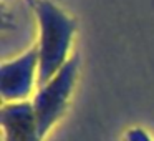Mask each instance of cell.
<instances>
[{
	"label": "cell",
	"instance_id": "1",
	"mask_svg": "<svg viewBox=\"0 0 154 141\" xmlns=\"http://www.w3.org/2000/svg\"><path fill=\"white\" fill-rule=\"evenodd\" d=\"M40 24L38 42V86L48 83L70 60V48L75 33V22L50 0L35 4Z\"/></svg>",
	"mask_w": 154,
	"mask_h": 141
},
{
	"label": "cell",
	"instance_id": "2",
	"mask_svg": "<svg viewBox=\"0 0 154 141\" xmlns=\"http://www.w3.org/2000/svg\"><path fill=\"white\" fill-rule=\"evenodd\" d=\"M76 75L78 58L71 57L66 61V65L48 83L38 86V91L32 101V106L37 116L42 138L51 130V126L58 121V118L65 113V108L68 105L75 81H76Z\"/></svg>",
	"mask_w": 154,
	"mask_h": 141
},
{
	"label": "cell",
	"instance_id": "3",
	"mask_svg": "<svg viewBox=\"0 0 154 141\" xmlns=\"http://www.w3.org/2000/svg\"><path fill=\"white\" fill-rule=\"evenodd\" d=\"M35 80H38V48H32L15 60L5 61L0 70V93L4 101H27Z\"/></svg>",
	"mask_w": 154,
	"mask_h": 141
},
{
	"label": "cell",
	"instance_id": "4",
	"mask_svg": "<svg viewBox=\"0 0 154 141\" xmlns=\"http://www.w3.org/2000/svg\"><path fill=\"white\" fill-rule=\"evenodd\" d=\"M0 120H2L5 141H40L42 139L32 101L5 103L4 108H2Z\"/></svg>",
	"mask_w": 154,
	"mask_h": 141
},
{
	"label": "cell",
	"instance_id": "5",
	"mask_svg": "<svg viewBox=\"0 0 154 141\" xmlns=\"http://www.w3.org/2000/svg\"><path fill=\"white\" fill-rule=\"evenodd\" d=\"M123 141H152L151 136L141 128H131V130L126 131Z\"/></svg>",
	"mask_w": 154,
	"mask_h": 141
},
{
	"label": "cell",
	"instance_id": "6",
	"mask_svg": "<svg viewBox=\"0 0 154 141\" xmlns=\"http://www.w3.org/2000/svg\"><path fill=\"white\" fill-rule=\"evenodd\" d=\"M27 2H28V4H30V5H33V0H27Z\"/></svg>",
	"mask_w": 154,
	"mask_h": 141
}]
</instances>
